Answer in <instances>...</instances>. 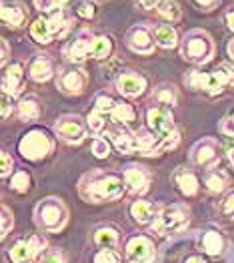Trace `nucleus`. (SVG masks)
<instances>
[{"label":"nucleus","instance_id":"nucleus-25","mask_svg":"<svg viewBox=\"0 0 234 263\" xmlns=\"http://www.w3.org/2000/svg\"><path fill=\"white\" fill-rule=\"evenodd\" d=\"M16 115L20 121H36L40 117V101L34 95H24L16 103Z\"/></svg>","mask_w":234,"mask_h":263},{"label":"nucleus","instance_id":"nucleus-48","mask_svg":"<svg viewBox=\"0 0 234 263\" xmlns=\"http://www.w3.org/2000/svg\"><path fill=\"white\" fill-rule=\"evenodd\" d=\"M222 211H224V215H228L230 219H234V191L224 199V203H222Z\"/></svg>","mask_w":234,"mask_h":263},{"label":"nucleus","instance_id":"nucleus-28","mask_svg":"<svg viewBox=\"0 0 234 263\" xmlns=\"http://www.w3.org/2000/svg\"><path fill=\"white\" fill-rule=\"evenodd\" d=\"M152 101L156 103V107L172 109L178 103V90H176V87H172V85H160V87L154 88Z\"/></svg>","mask_w":234,"mask_h":263},{"label":"nucleus","instance_id":"nucleus-22","mask_svg":"<svg viewBox=\"0 0 234 263\" xmlns=\"http://www.w3.org/2000/svg\"><path fill=\"white\" fill-rule=\"evenodd\" d=\"M134 139H136V153L144 155V157H154L160 155V139L150 131V129H138L134 131Z\"/></svg>","mask_w":234,"mask_h":263},{"label":"nucleus","instance_id":"nucleus-13","mask_svg":"<svg viewBox=\"0 0 234 263\" xmlns=\"http://www.w3.org/2000/svg\"><path fill=\"white\" fill-rule=\"evenodd\" d=\"M218 161H220V145L210 137L200 139L190 149V163L198 169H212L218 165Z\"/></svg>","mask_w":234,"mask_h":263},{"label":"nucleus","instance_id":"nucleus-35","mask_svg":"<svg viewBox=\"0 0 234 263\" xmlns=\"http://www.w3.org/2000/svg\"><path fill=\"white\" fill-rule=\"evenodd\" d=\"M92 103H94V110H98V112H102V115H110L112 109H114V105H116V101L110 97V92H107V90L96 92Z\"/></svg>","mask_w":234,"mask_h":263},{"label":"nucleus","instance_id":"nucleus-51","mask_svg":"<svg viewBox=\"0 0 234 263\" xmlns=\"http://www.w3.org/2000/svg\"><path fill=\"white\" fill-rule=\"evenodd\" d=\"M226 24H228V28L234 32V6L230 10H226Z\"/></svg>","mask_w":234,"mask_h":263},{"label":"nucleus","instance_id":"nucleus-37","mask_svg":"<svg viewBox=\"0 0 234 263\" xmlns=\"http://www.w3.org/2000/svg\"><path fill=\"white\" fill-rule=\"evenodd\" d=\"M10 189L16 193H26L30 189V175L26 171H14L10 175Z\"/></svg>","mask_w":234,"mask_h":263},{"label":"nucleus","instance_id":"nucleus-14","mask_svg":"<svg viewBox=\"0 0 234 263\" xmlns=\"http://www.w3.org/2000/svg\"><path fill=\"white\" fill-rule=\"evenodd\" d=\"M124 257L128 263H152L156 257V247L146 235H134L128 239Z\"/></svg>","mask_w":234,"mask_h":263},{"label":"nucleus","instance_id":"nucleus-15","mask_svg":"<svg viewBox=\"0 0 234 263\" xmlns=\"http://www.w3.org/2000/svg\"><path fill=\"white\" fill-rule=\"evenodd\" d=\"M122 179H124V185L132 195H144L150 189V183H152V173H150L146 167L142 165H126L124 171H122Z\"/></svg>","mask_w":234,"mask_h":263},{"label":"nucleus","instance_id":"nucleus-30","mask_svg":"<svg viewBox=\"0 0 234 263\" xmlns=\"http://www.w3.org/2000/svg\"><path fill=\"white\" fill-rule=\"evenodd\" d=\"M154 10H156V14L160 18H164L166 22H178L182 18V10H180L178 2H174V0H158Z\"/></svg>","mask_w":234,"mask_h":263},{"label":"nucleus","instance_id":"nucleus-52","mask_svg":"<svg viewBox=\"0 0 234 263\" xmlns=\"http://www.w3.org/2000/svg\"><path fill=\"white\" fill-rule=\"evenodd\" d=\"M184 263H206V259H204V257H200V255H192V257H188Z\"/></svg>","mask_w":234,"mask_h":263},{"label":"nucleus","instance_id":"nucleus-42","mask_svg":"<svg viewBox=\"0 0 234 263\" xmlns=\"http://www.w3.org/2000/svg\"><path fill=\"white\" fill-rule=\"evenodd\" d=\"M12 110H14V99L4 90H0V121H6L12 115Z\"/></svg>","mask_w":234,"mask_h":263},{"label":"nucleus","instance_id":"nucleus-47","mask_svg":"<svg viewBox=\"0 0 234 263\" xmlns=\"http://www.w3.org/2000/svg\"><path fill=\"white\" fill-rule=\"evenodd\" d=\"M8 59H10V44L0 39V68L8 63Z\"/></svg>","mask_w":234,"mask_h":263},{"label":"nucleus","instance_id":"nucleus-33","mask_svg":"<svg viewBox=\"0 0 234 263\" xmlns=\"http://www.w3.org/2000/svg\"><path fill=\"white\" fill-rule=\"evenodd\" d=\"M200 245H202V249L208 253V255H220L222 253V249H224V239H222V235L218 233V231H206L204 235H202V239H200Z\"/></svg>","mask_w":234,"mask_h":263},{"label":"nucleus","instance_id":"nucleus-16","mask_svg":"<svg viewBox=\"0 0 234 263\" xmlns=\"http://www.w3.org/2000/svg\"><path fill=\"white\" fill-rule=\"evenodd\" d=\"M116 88L122 97L126 99H136L140 97L146 88H148V81L146 77H142L140 72H134V70H122L118 77H116Z\"/></svg>","mask_w":234,"mask_h":263},{"label":"nucleus","instance_id":"nucleus-11","mask_svg":"<svg viewBox=\"0 0 234 263\" xmlns=\"http://www.w3.org/2000/svg\"><path fill=\"white\" fill-rule=\"evenodd\" d=\"M54 133L58 139H62L64 143L68 145H78L82 143L88 133V127H86V121L80 119L78 115H62L56 119L54 123Z\"/></svg>","mask_w":234,"mask_h":263},{"label":"nucleus","instance_id":"nucleus-19","mask_svg":"<svg viewBox=\"0 0 234 263\" xmlns=\"http://www.w3.org/2000/svg\"><path fill=\"white\" fill-rule=\"evenodd\" d=\"M46 18H48V24H50V30H52L54 41L64 39V36L70 32L72 24H74L72 14H70L66 8H58V10L50 12V14H46Z\"/></svg>","mask_w":234,"mask_h":263},{"label":"nucleus","instance_id":"nucleus-18","mask_svg":"<svg viewBox=\"0 0 234 263\" xmlns=\"http://www.w3.org/2000/svg\"><path fill=\"white\" fill-rule=\"evenodd\" d=\"M24 74H26V70H24V65H22L20 61L10 63V65L6 66L4 74H2L0 88H2L6 95H10L12 99L20 97L22 90H24Z\"/></svg>","mask_w":234,"mask_h":263},{"label":"nucleus","instance_id":"nucleus-23","mask_svg":"<svg viewBox=\"0 0 234 263\" xmlns=\"http://www.w3.org/2000/svg\"><path fill=\"white\" fill-rule=\"evenodd\" d=\"M110 141L116 147V151L122 155H134L136 153V139H134V131H130L126 127L120 129H112L110 131Z\"/></svg>","mask_w":234,"mask_h":263},{"label":"nucleus","instance_id":"nucleus-26","mask_svg":"<svg viewBox=\"0 0 234 263\" xmlns=\"http://www.w3.org/2000/svg\"><path fill=\"white\" fill-rule=\"evenodd\" d=\"M152 34H154L156 44L162 46V48H174L180 43L176 28L171 26V24H156V26H152Z\"/></svg>","mask_w":234,"mask_h":263},{"label":"nucleus","instance_id":"nucleus-50","mask_svg":"<svg viewBox=\"0 0 234 263\" xmlns=\"http://www.w3.org/2000/svg\"><path fill=\"white\" fill-rule=\"evenodd\" d=\"M136 4H138V8H142V10H154L156 4H158V0H136Z\"/></svg>","mask_w":234,"mask_h":263},{"label":"nucleus","instance_id":"nucleus-8","mask_svg":"<svg viewBox=\"0 0 234 263\" xmlns=\"http://www.w3.org/2000/svg\"><path fill=\"white\" fill-rule=\"evenodd\" d=\"M88 87V74L84 68H80L78 65H66L60 66L56 72V88L68 95V97H78L82 95Z\"/></svg>","mask_w":234,"mask_h":263},{"label":"nucleus","instance_id":"nucleus-45","mask_svg":"<svg viewBox=\"0 0 234 263\" xmlns=\"http://www.w3.org/2000/svg\"><path fill=\"white\" fill-rule=\"evenodd\" d=\"M12 171H14V161H12V157L6 153V151L0 149V177L12 175Z\"/></svg>","mask_w":234,"mask_h":263},{"label":"nucleus","instance_id":"nucleus-20","mask_svg":"<svg viewBox=\"0 0 234 263\" xmlns=\"http://www.w3.org/2000/svg\"><path fill=\"white\" fill-rule=\"evenodd\" d=\"M26 74H28L34 83H46L48 79L54 77V63H52L46 54H36V57L30 61Z\"/></svg>","mask_w":234,"mask_h":263},{"label":"nucleus","instance_id":"nucleus-44","mask_svg":"<svg viewBox=\"0 0 234 263\" xmlns=\"http://www.w3.org/2000/svg\"><path fill=\"white\" fill-rule=\"evenodd\" d=\"M38 263H68L66 255L58 249H46L42 255L38 257Z\"/></svg>","mask_w":234,"mask_h":263},{"label":"nucleus","instance_id":"nucleus-27","mask_svg":"<svg viewBox=\"0 0 234 263\" xmlns=\"http://www.w3.org/2000/svg\"><path fill=\"white\" fill-rule=\"evenodd\" d=\"M94 243L100 247V249H116L118 243H120V235L114 227L110 225H102L94 231Z\"/></svg>","mask_w":234,"mask_h":263},{"label":"nucleus","instance_id":"nucleus-41","mask_svg":"<svg viewBox=\"0 0 234 263\" xmlns=\"http://www.w3.org/2000/svg\"><path fill=\"white\" fill-rule=\"evenodd\" d=\"M94 263H124L122 255L116 249H100L94 255Z\"/></svg>","mask_w":234,"mask_h":263},{"label":"nucleus","instance_id":"nucleus-4","mask_svg":"<svg viewBox=\"0 0 234 263\" xmlns=\"http://www.w3.org/2000/svg\"><path fill=\"white\" fill-rule=\"evenodd\" d=\"M214 41L206 30L194 28L190 32H186L180 41V54L184 61H188L192 65L202 66L210 63L214 57Z\"/></svg>","mask_w":234,"mask_h":263},{"label":"nucleus","instance_id":"nucleus-53","mask_svg":"<svg viewBox=\"0 0 234 263\" xmlns=\"http://www.w3.org/2000/svg\"><path fill=\"white\" fill-rule=\"evenodd\" d=\"M226 52H228V57L234 61V39L232 41H228V44H226Z\"/></svg>","mask_w":234,"mask_h":263},{"label":"nucleus","instance_id":"nucleus-2","mask_svg":"<svg viewBox=\"0 0 234 263\" xmlns=\"http://www.w3.org/2000/svg\"><path fill=\"white\" fill-rule=\"evenodd\" d=\"M184 83L192 90H202V92L214 97V95H220L226 87H234V66L220 65L216 66L212 72L190 70V72H186Z\"/></svg>","mask_w":234,"mask_h":263},{"label":"nucleus","instance_id":"nucleus-5","mask_svg":"<svg viewBox=\"0 0 234 263\" xmlns=\"http://www.w3.org/2000/svg\"><path fill=\"white\" fill-rule=\"evenodd\" d=\"M34 221L48 233H60L68 223V207L62 199L44 197L34 209Z\"/></svg>","mask_w":234,"mask_h":263},{"label":"nucleus","instance_id":"nucleus-17","mask_svg":"<svg viewBox=\"0 0 234 263\" xmlns=\"http://www.w3.org/2000/svg\"><path fill=\"white\" fill-rule=\"evenodd\" d=\"M28 22V8L16 0H0V24L8 28H22Z\"/></svg>","mask_w":234,"mask_h":263},{"label":"nucleus","instance_id":"nucleus-6","mask_svg":"<svg viewBox=\"0 0 234 263\" xmlns=\"http://www.w3.org/2000/svg\"><path fill=\"white\" fill-rule=\"evenodd\" d=\"M190 221V211L184 203H171L164 207H158L156 219L150 225L154 233L158 235H168V233H176L182 231Z\"/></svg>","mask_w":234,"mask_h":263},{"label":"nucleus","instance_id":"nucleus-34","mask_svg":"<svg viewBox=\"0 0 234 263\" xmlns=\"http://www.w3.org/2000/svg\"><path fill=\"white\" fill-rule=\"evenodd\" d=\"M112 39L107 34H100V36H94V44H92V59L96 61H104L112 54Z\"/></svg>","mask_w":234,"mask_h":263},{"label":"nucleus","instance_id":"nucleus-1","mask_svg":"<svg viewBox=\"0 0 234 263\" xmlns=\"http://www.w3.org/2000/svg\"><path fill=\"white\" fill-rule=\"evenodd\" d=\"M126 193V185L122 175L107 171V169H92L80 177L78 181V195L86 203H110L118 201Z\"/></svg>","mask_w":234,"mask_h":263},{"label":"nucleus","instance_id":"nucleus-40","mask_svg":"<svg viewBox=\"0 0 234 263\" xmlns=\"http://www.w3.org/2000/svg\"><path fill=\"white\" fill-rule=\"evenodd\" d=\"M90 149H92V155L96 159H107L108 153H110V145H108L107 139H102V137H94L92 143H90Z\"/></svg>","mask_w":234,"mask_h":263},{"label":"nucleus","instance_id":"nucleus-36","mask_svg":"<svg viewBox=\"0 0 234 263\" xmlns=\"http://www.w3.org/2000/svg\"><path fill=\"white\" fill-rule=\"evenodd\" d=\"M84 121L88 131H92L94 135H100V133L104 131V127H107V115H102V112H98V110L94 109L88 112V117H86Z\"/></svg>","mask_w":234,"mask_h":263},{"label":"nucleus","instance_id":"nucleus-32","mask_svg":"<svg viewBox=\"0 0 234 263\" xmlns=\"http://www.w3.org/2000/svg\"><path fill=\"white\" fill-rule=\"evenodd\" d=\"M204 183L210 193H222L228 187V175L222 169H208Z\"/></svg>","mask_w":234,"mask_h":263},{"label":"nucleus","instance_id":"nucleus-38","mask_svg":"<svg viewBox=\"0 0 234 263\" xmlns=\"http://www.w3.org/2000/svg\"><path fill=\"white\" fill-rule=\"evenodd\" d=\"M14 227V215L8 207H2L0 205V241L6 239V235L12 231Z\"/></svg>","mask_w":234,"mask_h":263},{"label":"nucleus","instance_id":"nucleus-29","mask_svg":"<svg viewBox=\"0 0 234 263\" xmlns=\"http://www.w3.org/2000/svg\"><path fill=\"white\" fill-rule=\"evenodd\" d=\"M30 36L38 44L54 43V36H52V30H50V24H48L46 16H38L30 22Z\"/></svg>","mask_w":234,"mask_h":263},{"label":"nucleus","instance_id":"nucleus-43","mask_svg":"<svg viewBox=\"0 0 234 263\" xmlns=\"http://www.w3.org/2000/svg\"><path fill=\"white\" fill-rule=\"evenodd\" d=\"M66 2H68V0H34V8L44 12V14H50V12L58 10Z\"/></svg>","mask_w":234,"mask_h":263},{"label":"nucleus","instance_id":"nucleus-31","mask_svg":"<svg viewBox=\"0 0 234 263\" xmlns=\"http://www.w3.org/2000/svg\"><path fill=\"white\" fill-rule=\"evenodd\" d=\"M110 117H112L116 123L128 127L130 123L136 121V110H134V107H132L130 103H126V101H118V103L114 105L112 112H110Z\"/></svg>","mask_w":234,"mask_h":263},{"label":"nucleus","instance_id":"nucleus-24","mask_svg":"<svg viewBox=\"0 0 234 263\" xmlns=\"http://www.w3.org/2000/svg\"><path fill=\"white\" fill-rule=\"evenodd\" d=\"M172 181L176 183V187L180 189V193L186 195V197H194L198 193V187H200L198 185V177L194 175L190 169L178 167L174 171V175H172Z\"/></svg>","mask_w":234,"mask_h":263},{"label":"nucleus","instance_id":"nucleus-10","mask_svg":"<svg viewBox=\"0 0 234 263\" xmlns=\"http://www.w3.org/2000/svg\"><path fill=\"white\" fill-rule=\"evenodd\" d=\"M92 44H94V32L90 28H80L76 36L64 46V59L70 65H82L86 59H92Z\"/></svg>","mask_w":234,"mask_h":263},{"label":"nucleus","instance_id":"nucleus-46","mask_svg":"<svg viewBox=\"0 0 234 263\" xmlns=\"http://www.w3.org/2000/svg\"><path fill=\"white\" fill-rule=\"evenodd\" d=\"M220 131L224 133L226 137H234V112L232 115H228L226 119H222V123H220Z\"/></svg>","mask_w":234,"mask_h":263},{"label":"nucleus","instance_id":"nucleus-12","mask_svg":"<svg viewBox=\"0 0 234 263\" xmlns=\"http://www.w3.org/2000/svg\"><path fill=\"white\" fill-rule=\"evenodd\" d=\"M124 43L136 54H152L156 48V41L148 24H132L124 34Z\"/></svg>","mask_w":234,"mask_h":263},{"label":"nucleus","instance_id":"nucleus-39","mask_svg":"<svg viewBox=\"0 0 234 263\" xmlns=\"http://www.w3.org/2000/svg\"><path fill=\"white\" fill-rule=\"evenodd\" d=\"M74 14H78L80 18L90 21V18L96 14V4L90 2V0H78L76 6H74Z\"/></svg>","mask_w":234,"mask_h":263},{"label":"nucleus","instance_id":"nucleus-54","mask_svg":"<svg viewBox=\"0 0 234 263\" xmlns=\"http://www.w3.org/2000/svg\"><path fill=\"white\" fill-rule=\"evenodd\" d=\"M228 161H230V165L234 167V149H230V151H228Z\"/></svg>","mask_w":234,"mask_h":263},{"label":"nucleus","instance_id":"nucleus-7","mask_svg":"<svg viewBox=\"0 0 234 263\" xmlns=\"http://www.w3.org/2000/svg\"><path fill=\"white\" fill-rule=\"evenodd\" d=\"M18 153L22 159L30 163L42 161L54 153V139L44 129H32V131L24 133L18 141Z\"/></svg>","mask_w":234,"mask_h":263},{"label":"nucleus","instance_id":"nucleus-49","mask_svg":"<svg viewBox=\"0 0 234 263\" xmlns=\"http://www.w3.org/2000/svg\"><path fill=\"white\" fill-rule=\"evenodd\" d=\"M200 8H204V10H212V8H216L218 4H220V0H194Z\"/></svg>","mask_w":234,"mask_h":263},{"label":"nucleus","instance_id":"nucleus-3","mask_svg":"<svg viewBox=\"0 0 234 263\" xmlns=\"http://www.w3.org/2000/svg\"><path fill=\"white\" fill-rule=\"evenodd\" d=\"M148 129L160 139V151H172L180 143V133L174 125L172 110L166 107H150L146 110Z\"/></svg>","mask_w":234,"mask_h":263},{"label":"nucleus","instance_id":"nucleus-21","mask_svg":"<svg viewBox=\"0 0 234 263\" xmlns=\"http://www.w3.org/2000/svg\"><path fill=\"white\" fill-rule=\"evenodd\" d=\"M128 211H130V217L138 225H152L156 219V213H158V205L144 201V199H136L130 203Z\"/></svg>","mask_w":234,"mask_h":263},{"label":"nucleus","instance_id":"nucleus-9","mask_svg":"<svg viewBox=\"0 0 234 263\" xmlns=\"http://www.w3.org/2000/svg\"><path fill=\"white\" fill-rule=\"evenodd\" d=\"M46 247H48V239L36 233L14 243L8 249V259L12 263H34L46 251Z\"/></svg>","mask_w":234,"mask_h":263}]
</instances>
